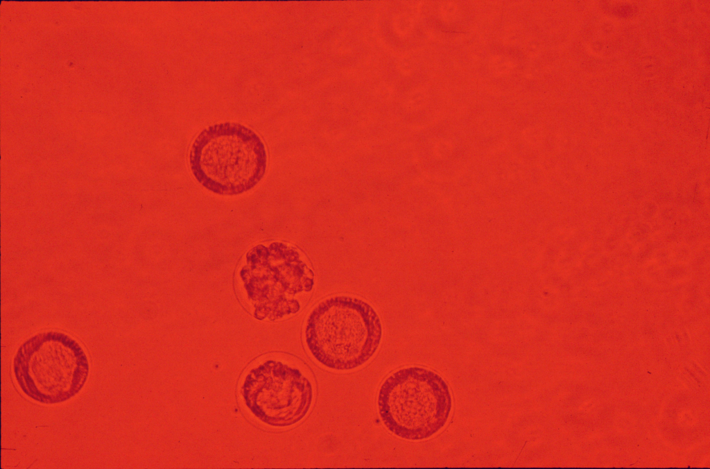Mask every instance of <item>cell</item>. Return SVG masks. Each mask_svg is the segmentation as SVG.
Returning <instances> with one entry per match:
<instances>
[{
	"mask_svg": "<svg viewBox=\"0 0 710 469\" xmlns=\"http://www.w3.org/2000/svg\"><path fill=\"white\" fill-rule=\"evenodd\" d=\"M21 391L41 404H57L74 397L83 387L89 370L80 343L68 334L49 331L26 340L12 364Z\"/></svg>",
	"mask_w": 710,
	"mask_h": 469,
	"instance_id": "obj_4",
	"label": "cell"
},
{
	"mask_svg": "<svg viewBox=\"0 0 710 469\" xmlns=\"http://www.w3.org/2000/svg\"><path fill=\"white\" fill-rule=\"evenodd\" d=\"M382 336L379 316L367 302L335 296L319 302L306 321L304 339L312 357L337 371L358 368L377 350Z\"/></svg>",
	"mask_w": 710,
	"mask_h": 469,
	"instance_id": "obj_1",
	"label": "cell"
},
{
	"mask_svg": "<svg viewBox=\"0 0 710 469\" xmlns=\"http://www.w3.org/2000/svg\"><path fill=\"white\" fill-rule=\"evenodd\" d=\"M239 276L259 320L296 314L301 306L295 297L311 291L314 284L313 273L299 251L282 242L251 248Z\"/></svg>",
	"mask_w": 710,
	"mask_h": 469,
	"instance_id": "obj_5",
	"label": "cell"
},
{
	"mask_svg": "<svg viewBox=\"0 0 710 469\" xmlns=\"http://www.w3.org/2000/svg\"><path fill=\"white\" fill-rule=\"evenodd\" d=\"M377 406L386 427L408 441L428 439L447 423L452 397L444 380L429 369L411 366L389 375L380 386Z\"/></svg>",
	"mask_w": 710,
	"mask_h": 469,
	"instance_id": "obj_3",
	"label": "cell"
},
{
	"mask_svg": "<svg viewBox=\"0 0 710 469\" xmlns=\"http://www.w3.org/2000/svg\"><path fill=\"white\" fill-rule=\"evenodd\" d=\"M241 393L249 411L272 427H288L308 413L313 398L309 380L297 368L270 359L252 368Z\"/></svg>",
	"mask_w": 710,
	"mask_h": 469,
	"instance_id": "obj_6",
	"label": "cell"
},
{
	"mask_svg": "<svg viewBox=\"0 0 710 469\" xmlns=\"http://www.w3.org/2000/svg\"><path fill=\"white\" fill-rule=\"evenodd\" d=\"M190 168L196 180L216 194L234 196L246 192L263 178L267 153L260 137L235 122L211 125L193 140Z\"/></svg>",
	"mask_w": 710,
	"mask_h": 469,
	"instance_id": "obj_2",
	"label": "cell"
}]
</instances>
